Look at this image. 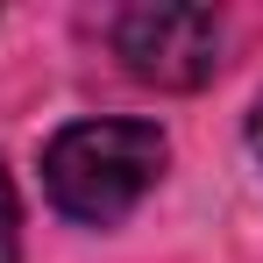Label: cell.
Instances as JSON below:
<instances>
[{"label":"cell","mask_w":263,"mask_h":263,"mask_svg":"<svg viewBox=\"0 0 263 263\" xmlns=\"http://www.w3.org/2000/svg\"><path fill=\"white\" fill-rule=\"evenodd\" d=\"M249 149H256V164H263V100L249 107Z\"/></svg>","instance_id":"277c9868"},{"label":"cell","mask_w":263,"mask_h":263,"mask_svg":"<svg viewBox=\"0 0 263 263\" xmlns=\"http://www.w3.org/2000/svg\"><path fill=\"white\" fill-rule=\"evenodd\" d=\"M171 164V142L157 121H71L43 142V185L50 206L79 228L128 220Z\"/></svg>","instance_id":"6da1fadb"},{"label":"cell","mask_w":263,"mask_h":263,"mask_svg":"<svg viewBox=\"0 0 263 263\" xmlns=\"http://www.w3.org/2000/svg\"><path fill=\"white\" fill-rule=\"evenodd\" d=\"M0 263H22V199H14L7 164H0Z\"/></svg>","instance_id":"3957f363"},{"label":"cell","mask_w":263,"mask_h":263,"mask_svg":"<svg viewBox=\"0 0 263 263\" xmlns=\"http://www.w3.org/2000/svg\"><path fill=\"white\" fill-rule=\"evenodd\" d=\"M114 57L128 64V79L157 92H199L220 64V14L214 7H121Z\"/></svg>","instance_id":"7a4b0ae2"}]
</instances>
